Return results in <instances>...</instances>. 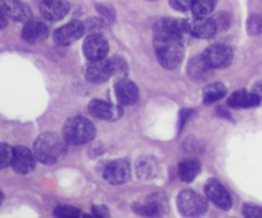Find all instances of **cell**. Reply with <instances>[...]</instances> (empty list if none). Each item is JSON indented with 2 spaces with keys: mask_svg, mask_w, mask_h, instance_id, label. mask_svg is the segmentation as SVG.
Wrapping results in <instances>:
<instances>
[{
  "mask_svg": "<svg viewBox=\"0 0 262 218\" xmlns=\"http://www.w3.org/2000/svg\"><path fill=\"white\" fill-rule=\"evenodd\" d=\"M67 150V140L56 133H45L36 139L33 153L36 160L46 165H53L60 160Z\"/></svg>",
  "mask_w": 262,
  "mask_h": 218,
  "instance_id": "1",
  "label": "cell"
},
{
  "mask_svg": "<svg viewBox=\"0 0 262 218\" xmlns=\"http://www.w3.org/2000/svg\"><path fill=\"white\" fill-rule=\"evenodd\" d=\"M156 58L161 66L176 69L181 65L184 56L183 38L181 37H155Z\"/></svg>",
  "mask_w": 262,
  "mask_h": 218,
  "instance_id": "2",
  "label": "cell"
},
{
  "mask_svg": "<svg viewBox=\"0 0 262 218\" xmlns=\"http://www.w3.org/2000/svg\"><path fill=\"white\" fill-rule=\"evenodd\" d=\"M63 137L71 144H84L95 137V127L84 117H72L64 124Z\"/></svg>",
  "mask_w": 262,
  "mask_h": 218,
  "instance_id": "3",
  "label": "cell"
},
{
  "mask_svg": "<svg viewBox=\"0 0 262 218\" xmlns=\"http://www.w3.org/2000/svg\"><path fill=\"white\" fill-rule=\"evenodd\" d=\"M177 204H178L179 212L184 217L188 218L201 217L207 208L206 201H205L204 197L197 193V191L191 190V189L182 190L179 193Z\"/></svg>",
  "mask_w": 262,
  "mask_h": 218,
  "instance_id": "4",
  "label": "cell"
},
{
  "mask_svg": "<svg viewBox=\"0 0 262 218\" xmlns=\"http://www.w3.org/2000/svg\"><path fill=\"white\" fill-rule=\"evenodd\" d=\"M133 209H135L136 213H138L140 216L143 217H160L168 212V198H166L164 194L160 193L151 194V196L147 197L145 203L135 204V206H133Z\"/></svg>",
  "mask_w": 262,
  "mask_h": 218,
  "instance_id": "5",
  "label": "cell"
},
{
  "mask_svg": "<svg viewBox=\"0 0 262 218\" xmlns=\"http://www.w3.org/2000/svg\"><path fill=\"white\" fill-rule=\"evenodd\" d=\"M204 59L207 65L211 69L225 68L229 65L233 60V51L229 46L216 43L206 49L204 53Z\"/></svg>",
  "mask_w": 262,
  "mask_h": 218,
  "instance_id": "6",
  "label": "cell"
},
{
  "mask_svg": "<svg viewBox=\"0 0 262 218\" xmlns=\"http://www.w3.org/2000/svg\"><path fill=\"white\" fill-rule=\"evenodd\" d=\"M104 178L113 185H120L130 179V166L125 160H115L104 168Z\"/></svg>",
  "mask_w": 262,
  "mask_h": 218,
  "instance_id": "7",
  "label": "cell"
},
{
  "mask_svg": "<svg viewBox=\"0 0 262 218\" xmlns=\"http://www.w3.org/2000/svg\"><path fill=\"white\" fill-rule=\"evenodd\" d=\"M107 51H109L107 41L105 40L104 36L99 35V33H94V35L89 36L83 43L84 56L90 61L102 60L106 56Z\"/></svg>",
  "mask_w": 262,
  "mask_h": 218,
  "instance_id": "8",
  "label": "cell"
},
{
  "mask_svg": "<svg viewBox=\"0 0 262 218\" xmlns=\"http://www.w3.org/2000/svg\"><path fill=\"white\" fill-rule=\"evenodd\" d=\"M205 193L206 197L215 204L216 207H219L220 209H229L232 207V198H230V194L228 193L227 189L222 185V183H219L217 180H211L207 181L206 186H205Z\"/></svg>",
  "mask_w": 262,
  "mask_h": 218,
  "instance_id": "9",
  "label": "cell"
},
{
  "mask_svg": "<svg viewBox=\"0 0 262 218\" xmlns=\"http://www.w3.org/2000/svg\"><path fill=\"white\" fill-rule=\"evenodd\" d=\"M187 32L199 38H210L216 33V20L209 17H196L194 19L186 22Z\"/></svg>",
  "mask_w": 262,
  "mask_h": 218,
  "instance_id": "10",
  "label": "cell"
},
{
  "mask_svg": "<svg viewBox=\"0 0 262 218\" xmlns=\"http://www.w3.org/2000/svg\"><path fill=\"white\" fill-rule=\"evenodd\" d=\"M36 156L26 147L13 148V157L10 166L18 174H28L35 168Z\"/></svg>",
  "mask_w": 262,
  "mask_h": 218,
  "instance_id": "11",
  "label": "cell"
},
{
  "mask_svg": "<svg viewBox=\"0 0 262 218\" xmlns=\"http://www.w3.org/2000/svg\"><path fill=\"white\" fill-rule=\"evenodd\" d=\"M84 30L86 28H84L83 23L77 22V20L69 22L55 31V33H54V40H55V42L58 45H71V43H73L74 41H77L83 35Z\"/></svg>",
  "mask_w": 262,
  "mask_h": 218,
  "instance_id": "12",
  "label": "cell"
},
{
  "mask_svg": "<svg viewBox=\"0 0 262 218\" xmlns=\"http://www.w3.org/2000/svg\"><path fill=\"white\" fill-rule=\"evenodd\" d=\"M71 5L66 0H42L40 12L43 18L49 20H59L68 14Z\"/></svg>",
  "mask_w": 262,
  "mask_h": 218,
  "instance_id": "13",
  "label": "cell"
},
{
  "mask_svg": "<svg viewBox=\"0 0 262 218\" xmlns=\"http://www.w3.org/2000/svg\"><path fill=\"white\" fill-rule=\"evenodd\" d=\"M112 76L113 70L109 60L102 59V60L91 61L90 65L87 66L86 77L92 83H102V82L109 79Z\"/></svg>",
  "mask_w": 262,
  "mask_h": 218,
  "instance_id": "14",
  "label": "cell"
},
{
  "mask_svg": "<svg viewBox=\"0 0 262 218\" xmlns=\"http://www.w3.org/2000/svg\"><path fill=\"white\" fill-rule=\"evenodd\" d=\"M115 96L122 105H133L138 100V89L133 82L122 78L115 84Z\"/></svg>",
  "mask_w": 262,
  "mask_h": 218,
  "instance_id": "15",
  "label": "cell"
},
{
  "mask_svg": "<svg viewBox=\"0 0 262 218\" xmlns=\"http://www.w3.org/2000/svg\"><path fill=\"white\" fill-rule=\"evenodd\" d=\"M89 111L92 116L102 120H115L119 117L120 110L101 100H94L89 105Z\"/></svg>",
  "mask_w": 262,
  "mask_h": 218,
  "instance_id": "16",
  "label": "cell"
},
{
  "mask_svg": "<svg viewBox=\"0 0 262 218\" xmlns=\"http://www.w3.org/2000/svg\"><path fill=\"white\" fill-rule=\"evenodd\" d=\"M49 30L46 25L36 20H28L22 30V37L26 42L37 43L48 37Z\"/></svg>",
  "mask_w": 262,
  "mask_h": 218,
  "instance_id": "17",
  "label": "cell"
},
{
  "mask_svg": "<svg viewBox=\"0 0 262 218\" xmlns=\"http://www.w3.org/2000/svg\"><path fill=\"white\" fill-rule=\"evenodd\" d=\"M5 12L8 18L17 22H28L31 18L30 8L20 0H5Z\"/></svg>",
  "mask_w": 262,
  "mask_h": 218,
  "instance_id": "18",
  "label": "cell"
},
{
  "mask_svg": "<svg viewBox=\"0 0 262 218\" xmlns=\"http://www.w3.org/2000/svg\"><path fill=\"white\" fill-rule=\"evenodd\" d=\"M260 99L256 96L253 92H248L242 89V91H237L229 97L228 104L232 107H238V109H246V107H253L258 105Z\"/></svg>",
  "mask_w": 262,
  "mask_h": 218,
  "instance_id": "19",
  "label": "cell"
},
{
  "mask_svg": "<svg viewBox=\"0 0 262 218\" xmlns=\"http://www.w3.org/2000/svg\"><path fill=\"white\" fill-rule=\"evenodd\" d=\"M188 74L191 76L192 79H196V81H205L210 77L212 69L207 65V63L205 61L204 56H196V58L192 59L188 64Z\"/></svg>",
  "mask_w": 262,
  "mask_h": 218,
  "instance_id": "20",
  "label": "cell"
},
{
  "mask_svg": "<svg viewBox=\"0 0 262 218\" xmlns=\"http://www.w3.org/2000/svg\"><path fill=\"white\" fill-rule=\"evenodd\" d=\"M200 170H201V163L196 158H187L179 163V178L186 183H191L197 178Z\"/></svg>",
  "mask_w": 262,
  "mask_h": 218,
  "instance_id": "21",
  "label": "cell"
},
{
  "mask_svg": "<svg viewBox=\"0 0 262 218\" xmlns=\"http://www.w3.org/2000/svg\"><path fill=\"white\" fill-rule=\"evenodd\" d=\"M227 92V87L222 83H212L209 84L206 88L204 89V94H202V99H204L205 104H212V102L219 101L220 99H223Z\"/></svg>",
  "mask_w": 262,
  "mask_h": 218,
  "instance_id": "22",
  "label": "cell"
},
{
  "mask_svg": "<svg viewBox=\"0 0 262 218\" xmlns=\"http://www.w3.org/2000/svg\"><path fill=\"white\" fill-rule=\"evenodd\" d=\"M136 171L137 175L142 179H150L155 175L156 173V163L154 162L152 158L143 157L136 165Z\"/></svg>",
  "mask_w": 262,
  "mask_h": 218,
  "instance_id": "23",
  "label": "cell"
},
{
  "mask_svg": "<svg viewBox=\"0 0 262 218\" xmlns=\"http://www.w3.org/2000/svg\"><path fill=\"white\" fill-rule=\"evenodd\" d=\"M214 8L215 0H194L191 10L196 17H207Z\"/></svg>",
  "mask_w": 262,
  "mask_h": 218,
  "instance_id": "24",
  "label": "cell"
},
{
  "mask_svg": "<svg viewBox=\"0 0 262 218\" xmlns=\"http://www.w3.org/2000/svg\"><path fill=\"white\" fill-rule=\"evenodd\" d=\"M54 214H55L56 218H81L82 213L78 208L73 206H67V204H63V206L56 207L55 211H54Z\"/></svg>",
  "mask_w": 262,
  "mask_h": 218,
  "instance_id": "25",
  "label": "cell"
},
{
  "mask_svg": "<svg viewBox=\"0 0 262 218\" xmlns=\"http://www.w3.org/2000/svg\"><path fill=\"white\" fill-rule=\"evenodd\" d=\"M248 33L252 36H257L262 33V14L251 15L247 22Z\"/></svg>",
  "mask_w": 262,
  "mask_h": 218,
  "instance_id": "26",
  "label": "cell"
},
{
  "mask_svg": "<svg viewBox=\"0 0 262 218\" xmlns=\"http://www.w3.org/2000/svg\"><path fill=\"white\" fill-rule=\"evenodd\" d=\"M109 61H110V65H112L113 76L123 77L127 74V70H128L127 63H125L122 58H119V56H115V58L110 59Z\"/></svg>",
  "mask_w": 262,
  "mask_h": 218,
  "instance_id": "27",
  "label": "cell"
},
{
  "mask_svg": "<svg viewBox=\"0 0 262 218\" xmlns=\"http://www.w3.org/2000/svg\"><path fill=\"white\" fill-rule=\"evenodd\" d=\"M13 148L5 143H0V168H4L12 163Z\"/></svg>",
  "mask_w": 262,
  "mask_h": 218,
  "instance_id": "28",
  "label": "cell"
},
{
  "mask_svg": "<svg viewBox=\"0 0 262 218\" xmlns=\"http://www.w3.org/2000/svg\"><path fill=\"white\" fill-rule=\"evenodd\" d=\"M243 216L246 218H262V207L247 203L243 206Z\"/></svg>",
  "mask_w": 262,
  "mask_h": 218,
  "instance_id": "29",
  "label": "cell"
},
{
  "mask_svg": "<svg viewBox=\"0 0 262 218\" xmlns=\"http://www.w3.org/2000/svg\"><path fill=\"white\" fill-rule=\"evenodd\" d=\"M194 0H170V5L176 10L179 12H186V10L192 9Z\"/></svg>",
  "mask_w": 262,
  "mask_h": 218,
  "instance_id": "30",
  "label": "cell"
},
{
  "mask_svg": "<svg viewBox=\"0 0 262 218\" xmlns=\"http://www.w3.org/2000/svg\"><path fill=\"white\" fill-rule=\"evenodd\" d=\"M92 216L95 218H110L109 209L104 206H95L94 212H92Z\"/></svg>",
  "mask_w": 262,
  "mask_h": 218,
  "instance_id": "31",
  "label": "cell"
},
{
  "mask_svg": "<svg viewBox=\"0 0 262 218\" xmlns=\"http://www.w3.org/2000/svg\"><path fill=\"white\" fill-rule=\"evenodd\" d=\"M7 12H5V0H0V30L7 26Z\"/></svg>",
  "mask_w": 262,
  "mask_h": 218,
  "instance_id": "32",
  "label": "cell"
},
{
  "mask_svg": "<svg viewBox=\"0 0 262 218\" xmlns=\"http://www.w3.org/2000/svg\"><path fill=\"white\" fill-rule=\"evenodd\" d=\"M253 93L256 94V96L258 97V99H262V81L257 82V83L255 84V87H253Z\"/></svg>",
  "mask_w": 262,
  "mask_h": 218,
  "instance_id": "33",
  "label": "cell"
},
{
  "mask_svg": "<svg viewBox=\"0 0 262 218\" xmlns=\"http://www.w3.org/2000/svg\"><path fill=\"white\" fill-rule=\"evenodd\" d=\"M81 218H95L92 214H82Z\"/></svg>",
  "mask_w": 262,
  "mask_h": 218,
  "instance_id": "34",
  "label": "cell"
},
{
  "mask_svg": "<svg viewBox=\"0 0 262 218\" xmlns=\"http://www.w3.org/2000/svg\"><path fill=\"white\" fill-rule=\"evenodd\" d=\"M3 201H4V196H3V193H2V190H0V206H2V203H3Z\"/></svg>",
  "mask_w": 262,
  "mask_h": 218,
  "instance_id": "35",
  "label": "cell"
}]
</instances>
